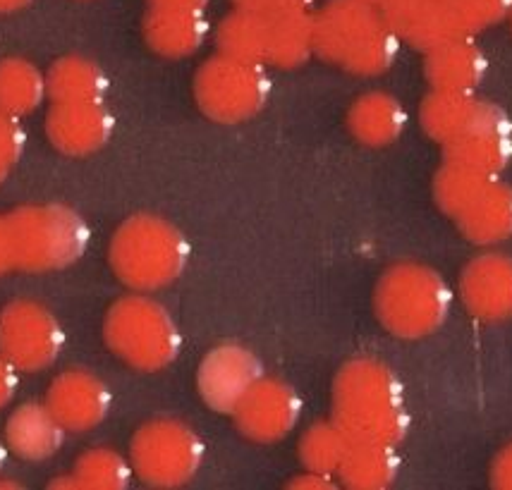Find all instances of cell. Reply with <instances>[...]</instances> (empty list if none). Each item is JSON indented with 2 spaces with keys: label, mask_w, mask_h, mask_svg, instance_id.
Listing matches in <instances>:
<instances>
[{
  "label": "cell",
  "mask_w": 512,
  "mask_h": 490,
  "mask_svg": "<svg viewBox=\"0 0 512 490\" xmlns=\"http://www.w3.org/2000/svg\"><path fill=\"white\" fill-rule=\"evenodd\" d=\"M103 340L120 361L137 371H163L178 359L180 330L163 304L146 294H127L108 309Z\"/></svg>",
  "instance_id": "obj_5"
},
{
  "label": "cell",
  "mask_w": 512,
  "mask_h": 490,
  "mask_svg": "<svg viewBox=\"0 0 512 490\" xmlns=\"http://www.w3.org/2000/svg\"><path fill=\"white\" fill-rule=\"evenodd\" d=\"M63 345V326L44 304L17 299L0 311V354L20 373L51 369Z\"/></svg>",
  "instance_id": "obj_9"
},
{
  "label": "cell",
  "mask_w": 512,
  "mask_h": 490,
  "mask_svg": "<svg viewBox=\"0 0 512 490\" xmlns=\"http://www.w3.org/2000/svg\"><path fill=\"white\" fill-rule=\"evenodd\" d=\"M407 110L393 94L369 91L352 103L347 113V127L357 142L367 146H388L398 142L405 132Z\"/></svg>",
  "instance_id": "obj_22"
},
{
  "label": "cell",
  "mask_w": 512,
  "mask_h": 490,
  "mask_svg": "<svg viewBox=\"0 0 512 490\" xmlns=\"http://www.w3.org/2000/svg\"><path fill=\"white\" fill-rule=\"evenodd\" d=\"M264 378V366L242 345H218L201 359L197 390L213 412L233 414L242 397Z\"/></svg>",
  "instance_id": "obj_11"
},
{
  "label": "cell",
  "mask_w": 512,
  "mask_h": 490,
  "mask_svg": "<svg viewBox=\"0 0 512 490\" xmlns=\"http://www.w3.org/2000/svg\"><path fill=\"white\" fill-rule=\"evenodd\" d=\"M15 271V251L8 228V216H0V275Z\"/></svg>",
  "instance_id": "obj_36"
},
{
  "label": "cell",
  "mask_w": 512,
  "mask_h": 490,
  "mask_svg": "<svg viewBox=\"0 0 512 490\" xmlns=\"http://www.w3.org/2000/svg\"><path fill=\"white\" fill-rule=\"evenodd\" d=\"M505 118L508 113L496 103L474 94H455V91H431L419 108V122L424 132L441 146L457 142L481 125Z\"/></svg>",
  "instance_id": "obj_14"
},
{
  "label": "cell",
  "mask_w": 512,
  "mask_h": 490,
  "mask_svg": "<svg viewBox=\"0 0 512 490\" xmlns=\"http://www.w3.org/2000/svg\"><path fill=\"white\" fill-rule=\"evenodd\" d=\"M457 228L469 242L489 247L512 237V187L491 177L469 206L455 218Z\"/></svg>",
  "instance_id": "obj_19"
},
{
  "label": "cell",
  "mask_w": 512,
  "mask_h": 490,
  "mask_svg": "<svg viewBox=\"0 0 512 490\" xmlns=\"http://www.w3.org/2000/svg\"><path fill=\"white\" fill-rule=\"evenodd\" d=\"M453 290L441 273L424 263H398L374 287V314L390 335L422 340L448 321Z\"/></svg>",
  "instance_id": "obj_3"
},
{
  "label": "cell",
  "mask_w": 512,
  "mask_h": 490,
  "mask_svg": "<svg viewBox=\"0 0 512 490\" xmlns=\"http://www.w3.org/2000/svg\"><path fill=\"white\" fill-rule=\"evenodd\" d=\"M46 407L70 433H87L111 412V390L87 369H67L53 378Z\"/></svg>",
  "instance_id": "obj_12"
},
{
  "label": "cell",
  "mask_w": 512,
  "mask_h": 490,
  "mask_svg": "<svg viewBox=\"0 0 512 490\" xmlns=\"http://www.w3.org/2000/svg\"><path fill=\"white\" fill-rule=\"evenodd\" d=\"M448 8L460 36L472 39L474 34L508 20L512 0H448Z\"/></svg>",
  "instance_id": "obj_31"
},
{
  "label": "cell",
  "mask_w": 512,
  "mask_h": 490,
  "mask_svg": "<svg viewBox=\"0 0 512 490\" xmlns=\"http://www.w3.org/2000/svg\"><path fill=\"white\" fill-rule=\"evenodd\" d=\"M300 416L302 400L292 385L266 376L242 397L233 412L237 431L261 445L288 438L300 424Z\"/></svg>",
  "instance_id": "obj_10"
},
{
  "label": "cell",
  "mask_w": 512,
  "mask_h": 490,
  "mask_svg": "<svg viewBox=\"0 0 512 490\" xmlns=\"http://www.w3.org/2000/svg\"><path fill=\"white\" fill-rule=\"evenodd\" d=\"M314 55V15L309 8H292L268 15L266 63L300 67Z\"/></svg>",
  "instance_id": "obj_24"
},
{
  "label": "cell",
  "mask_w": 512,
  "mask_h": 490,
  "mask_svg": "<svg viewBox=\"0 0 512 490\" xmlns=\"http://www.w3.org/2000/svg\"><path fill=\"white\" fill-rule=\"evenodd\" d=\"M15 251V268L48 273L75 263L84 254L89 230L75 211L65 206H27L8 213Z\"/></svg>",
  "instance_id": "obj_6"
},
{
  "label": "cell",
  "mask_w": 512,
  "mask_h": 490,
  "mask_svg": "<svg viewBox=\"0 0 512 490\" xmlns=\"http://www.w3.org/2000/svg\"><path fill=\"white\" fill-rule=\"evenodd\" d=\"M216 44L221 55L264 65L268 51V15L237 8L218 27Z\"/></svg>",
  "instance_id": "obj_26"
},
{
  "label": "cell",
  "mask_w": 512,
  "mask_h": 490,
  "mask_svg": "<svg viewBox=\"0 0 512 490\" xmlns=\"http://www.w3.org/2000/svg\"><path fill=\"white\" fill-rule=\"evenodd\" d=\"M460 297L474 318L501 323L512 318V259L505 254H481L460 275Z\"/></svg>",
  "instance_id": "obj_13"
},
{
  "label": "cell",
  "mask_w": 512,
  "mask_h": 490,
  "mask_svg": "<svg viewBox=\"0 0 512 490\" xmlns=\"http://www.w3.org/2000/svg\"><path fill=\"white\" fill-rule=\"evenodd\" d=\"M364 3H371V5H376V8H383V5H386L388 0H364Z\"/></svg>",
  "instance_id": "obj_41"
},
{
  "label": "cell",
  "mask_w": 512,
  "mask_h": 490,
  "mask_svg": "<svg viewBox=\"0 0 512 490\" xmlns=\"http://www.w3.org/2000/svg\"><path fill=\"white\" fill-rule=\"evenodd\" d=\"M491 486L501 490H512V443L498 452L491 464Z\"/></svg>",
  "instance_id": "obj_34"
},
{
  "label": "cell",
  "mask_w": 512,
  "mask_h": 490,
  "mask_svg": "<svg viewBox=\"0 0 512 490\" xmlns=\"http://www.w3.org/2000/svg\"><path fill=\"white\" fill-rule=\"evenodd\" d=\"M288 488H300V490H328V488H335V481L333 476H326V474H316V471H307V474L302 476H295L288 483Z\"/></svg>",
  "instance_id": "obj_37"
},
{
  "label": "cell",
  "mask_w": 512,
  "mask_h": 490,
  "mask_svg": "<svg viewBox=\"0 0 512 490\" xmlns=\"http://www.w3.org/2000/svg\"><path fill=\"white\" fill-rule=\"evenodd\" d=\"M108 79L84 58H63L46 75V91L53 103H101Z\"/></svg>",
  "instance_id": "obj_25"
},
{
  "label": "cell",
  "mask_w": 512,
  "mask_h": 490,
  "mask_svg": "<svg viewBox=\"0 0 512 490\" xmlns=\"http://www.w3.org/2000/svg\"><path fill=\"white\" fill-rule=\"evenodd\" d=\"M132 464L120 452L108 447H91L79 455L72 479L77 488L87 490H125L132 481Z\"/></svg>",
  "instance_id": "obj_29"
},
{
  "label": "cell",
  "mask_w": 512,
  "mask_h": 490,
  "mask_svg": "<svg viewBox=\"0 0 512 490\" xmlns=\"http://www.w3.org/2000/svg\"><path fill=\"white\" fill-rule=\"evenodd\" d=\"M400 41L429 53L453 39H465L455 27L448 0H388L379 8Z\"/></svg>",
  "instance_id": "obj_15"
},
{
  "label": "cell",
  "mask_w": 512,
  "mask_h": 490,
  "mask_svg": "<svg viewBox=\"0 0 512 490\" xmlns=\"http://www.w3.org/2000/svg\"><path fill=\"white\" fill-rule=\"evenodd\" d=\"M29 0H0V12H10V10H17V8H24Z\"/></svg>",
  "instance_id": "obj_39"
},
{
  "label": "cell",
  "mask_w": 512,
  "mask_h": 490,
  "mask_svg": "<svg viewBox=\"0 0 512 490\" xmlns=\"http://www.w3.org/2000/svg\"><path fill=\"white\" fill-rule=\"evenodd\" d=\"M146 44L163 58H187L204 46L209 22L204 12L151 8L144 22Z\"/></svg>",
  "instance_id": "obj_21"
},
{
  "label": "cell",
  "mask_w": 512,
  "mask_h": 490,
  "mask_svg": "<svg viewBox=\"0 0 512 490\" xmlns=\"http://www.w3.org/2000/svg\"><path fill=\"white\" fill-rule=\"evenodd\" d=\"M489 180L491 177L474 173V170L465 168V165L446 161L434 177V199L438 208L448 218L455 220Z\"/></svg>",
  "instance_id": "obj_30"
},
{
  "label": "cell",
  "mask_w": 512,
  "mask_h": 490,
  "mask_svg": "<svg viewBox=\"0 0 512 490\" xmlns=\"http://www.w3.org/2000/svg\"><path fill=\"white\" fill-rule=\"evenodd\" d=\"M24 146V132L17 118L0 113V182L10 175L15 163L20 161Z\"/></svg>",
  "instance_id": "obj_32"
},
{
  "label": "cell",
  "mask_w": 512,
  "mask_h": 490,
  "mask_svg": "<svg viewBox=\"0 0 512 490\" xmlns=\"http://www.w3.org/2000/svg\"><path fill=\"white\" fill-rule=\"evenodd\" d=\"M271 82L264 65L216 55L199 67L194 98L201 113L216 122H245L264 110Z\"/></svg>",
  "instance_id": "obj_8"
},
{
  "label": "cell",
  "mask_w": 512,
  "mask_h": 490,
  "mask_svg": "<svg viewBox=\"0 0 512 490\" xmlns=\"http://www.w3.org/2000/svg\"><path fill=\"white\" fill-rule=\"evenodd\" d=\"M443 149L446 161L465 165L479 175L498 177L512 161V122L505 118L481 125Z\"/></svg>",
  "instance_id": "obj_20"
},
{
  "label": "cell",
  "mask_w": 512,
  "mask_h": 490,
  "mask_svg": "<svg viewBox=\"0 0 512 490\" xmlns=\"http://www.w3.org/2000/svg\"><path fill=\"white\" fill-rule=\"evenodd\" d=\"M65 428L51 409L39 402L20 404L5 424V445L24 462H46L65 443Z\"/></svg>",
  "instance_id": "obj_17"
},
{
  "label": "cell",
  "mask_w": 512,
  "mask_h": 490,
  "mask_svg": "<svg viewBox=\"0 0 512 490\" xmlns=\"http://www.w3.org/2000/svg\"><path fill=\"white\" fill-rule=\"evenodd\" d=\"M508 20H510V24H512V10H510V17H508Z\"/></svg>",
  "instance_id": "obj_43"
},
{
  "label": "cell",
  "mask_w": 512,
  "mask_h": 490,
  "mask_svg": "<svg viewBox=\"0 0 512 490\" xmlns=\"http://www.w3.org/2000/svg\"><path fill=\"white\" fill-rule=\"evenodd\" d=\"M46 96V77L32 63L20 58L0 63V113L22 118L39 108Z\"/></svg>",
  "instance_id": "obj_27"
},
{
  "label": "cell",
  "mask_w": 512,
  "mask_h": 490,
  "mask_svg": "<svg viewBox=\"0 0 512 490\" xmlns=\"http://www.w3.org/2000/svg\"><path fill=\"white\" fill-rule=\"evenodd\" d=\"M352 438L335 421H319L302 433L297 455L307 471L333 476L338 474L340 464L350 450Z\"/></svg>",
  "instance_id": "obj_28"
},
{
  "label": "cell",
  "mask_w": 512,
  "mask_h": 490,
  "mask_svg": "<svg viewBox=\"0 0 512 490\" xmlns=\"http://www.w3.org/2000/svg\"><path fill=\"white\" fill-rule=\"evenodd\" d=\"M151 8H161V10H194V12H204L206 5L211 0H149Z\"/></svg>",
  "instance_id": "obj_38"
},
{
  "label": "cell",
  "mask_w": 512,
  "mask_h": 490,
  "mask_svg": "<svg viewBox=\"0 0 512 490\" xmlns=\"http://www.w3.org/2000/svg\"><path fill=\"white\" fill-rule=\"evenodd\" d=\"M400 459L395 445L352 440L335 479L350 490H386L398 479Z\"/></svg>",
  "instance_id": "obj_23"
},
{
  "label": "cell",
  "mask_w": 512,
  "mask_h": 490,
  "mask_svg": "<svg viewBox=\"0 0 512 490\" xmlns=\"http://www.w3.org/2000/svg\"><path fill=\"white\" fill-rule=\"evenodd\" d=\"M204 440L182 421L156 419L137 428L130 443L134 476L151 488H182L199 474Z\"/></svg>",
  "instance_id": "obj_7"
},
{
  "label": "cell",
  "mask_w": 512,
  "mask_h": 490,
  "mask_svg": "<svg viewBox=\"0 0 512 490\" xmlns=\"http://www.w3.org/2000/svg\"><path fill=\"white\" fill-rule=\"evenodd\" d=\"M237 8L259 12V15H276L292 8H309V0H235Z\"/></svg>",
  "instance_id": "obj_33"
},
{
  "label": "cell",
  "mask_w": 512,
  "mask_h": 490,
  "mask_svg": "<svg viewBox=\"0 0 512 490\" xmlns=\"http://www.w3.org/2000/svg\"><path fill=\"white\" fill-rule=\"evenodd\" d=\"M17 371L8 359L0 354V409L8 407L17 392Z\"/></svg>",
  "instance_id": "obj_35"
},
{
  "label": "cell",
  "mask_w": 512,
  "mask_h": 490,
  "mask_svg": "<svg viewBox=\"0 0 512 490\" xmlns=\"http://www.w3.org/2000/svg\"><path fill=\"white\" fill-rule=\"evenodd\" d=\"M108 256L120 283L134 292H156L185 271L190 244L173 223L142 213L120 225Z\"/></svg>",
  "instance_id": "obj_4"
},
{
  "label": "cell",
  "mask_w": 512,
  "mask_h": 490,
  "mask_svg": "<svg viewBox=\"0 0 512 490\" xmlns=\"http://www.w3.org/2000/svg\"><path fill=\"white\" fill-rule=\"evenodd\" d=\"M398 51V34L376 5L331 0L314 15V53L352 75H383L393 67Z\"/></svg>",
  "instance_id": "obj_2"
},
{
  "label": "cell",
  "mask_w": 512,
  "mask_h": 490,
  "mask_svg": "<svg viewBox=\"0 0 512 490\" xmlns=\"http://www.w3.org/2000/svg\"><path fill=\"white\" fill-rule=\"evenodd\" d=\"M486 55L472 39H453L426 53L424 72L434 91L474 94L484 82Z\"/></svg>",
  "instance_id": "obj_18"
},
{
  "label": "cell",
  "mask_w": 512,
  "mask_h": 490,
  "mask_svg": "<svg viewBox=\"0 0 512 490\" xmlns=\"http://www.w3.org/2000/svg\"><path fill=\"white\" fill-rule=\"evenodd\" d=\"M0 488H20V483H0Z\"/></svg>",
  "instance_id": "obj_42"
},
{
  "label": "cell",
  "mask_w": 512,
  "mask_h": 490,
  "mask_svg": "<svg viewBox=\"0 0 512 490\" xmlns=\"http://www.w3.org/2000/svg\"><path fill=\"white\" fill-rule=\"evenodd\" d=\"M5 459H8V445L0 443V469L5 467Z\"/></svg>",
  "instance_id": "obj_40"
},
{
  "label": "cell",
  "mask_w": 512,
  "mask_h": 490,
  "mask_svg": "<svg viewBox=\"0 0 512 490\" xmlns=\"http://www.w3.org/2000/svg\"><path fill=\"white\" fill-rule=\"evenodd\" d=\"M53 146L67 156H89L111 139L113 118L103 103H56L46 120Z\"/></svg>",
  "instance_id": "obj_16"
},
{
  "label": "cell",
  "mask_w": 512,
  "mask_h": 490,
  "mask_svg": "<svg viewBox=\"0 0 512 490\" xmlns=\"http://www.w3.org/2000/svg\"><path fill=\"white\" fill-rule=\"evenodd\" d=\"M333 421L352 440L398 447L410 431L405 390L379 359H352L333 381Z\"/></svg>",
  "instance_id": "obj_1"
}]
</instances>
